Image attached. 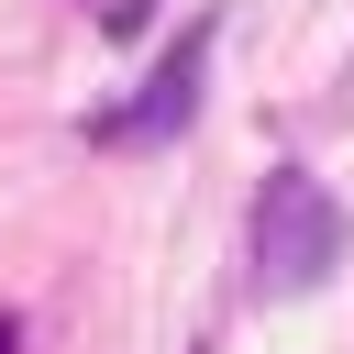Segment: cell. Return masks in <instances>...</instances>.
I'll use <instances>...</instances> for the list:
<instances>
[{
  "instance_id": "cell-2",
  "label": "cell",
  "mask_w": 354,
  "mask_h": 354,
  "mask_svg": "<svg viewBox=\"0 0 354 354\" xmlns=\"http://www.w3.org/2000/svg\"><path fill=\"white\" fill-rule=\"evenodd\" d=\"M199 77H210V22H188L177 44H166V66L100 122L111 144H166V133H188V111H199Z\"/></svg>"
},
{
  "instance_id": "cell-3",
  "label": "cell",
  "mask_w": 354,
  "mask_h": 354,
  "mask_svg": "<svg viewBox=\"0 0 354 354\" xmlns=\"http://www.w3.org/2000/svg\"><path fill=\"white\" fill-rule=\"evenodd\" d=\"M11 343H22V332H11V321H0V354H11Z\"/></svg>"
},
{
  "instance_id": "cell-1",
  "label": "cell",
  "mask_w": 354,
  "mask_h": 354,
  "mask_svg": "<svg viewBox=\"0 0 354 354\" xmlns=\"http://www.w3.org/2000/svg\"><path fill=\"white\" fill-rule=\"evenodd\" d=\"M332 266H343V199L310 166H266V188H254V288L310 299Z\"/></svg>"
}]
</instances>
